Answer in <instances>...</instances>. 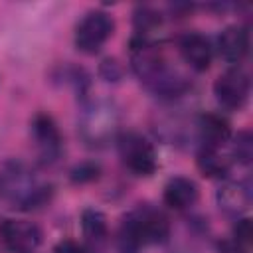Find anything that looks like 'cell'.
I'll return each instance as SVG.
<instances>
[{
	"mask_svg": "<svg viewBox=\"0 0 253 253\" xmlns=\"http://www.w3.org/2000/svg\"><path fill=\"white\" fill-rule=\"evenodd\" d=\"M180 53L192 69L206 71L211 63L213 49H211V43L206 36H202L198 32H190V34L180 38Z\"/></svg>",
	"mask_w": 253,
	"mask_h": 253,
	"instance_id": "6",
	"label": "cell"
},
{
	"mask_svg": "<svg viewBox=\"0 0 253 253\" xmlns=\"http://www.w3.org/2000/svg\"><path fill=\"white\" fill-rule=\"evenodd\" d=\"M113 18L103 10H93L79 22L75 32V45L85 53H97L113 36Z\"/></svg>",
	"mask_w": 253,
	"mask_h": 253,
	"instance_id": "2",
	"label": "cell"
},
{
	"mask_svg": "<svg viewBox=\"0 0 253 253\" xmlns=\"http://www.w3.org/2000/svg\"><path fill=\"white\" fill-rule=\"evenodd\" d=\"M53 253H85V251H83V247L79 243H75L71 239H63V241H59L55 245Z\"/></svg>",
	"mask_w": 253,
	"mask_h": 253,
	"instance_id": "19",
	"label": "cell"
},
{
	"mask_svg": "<svg viewBox=\"0 0 253 253\" xmlns=\"http://www.w3.org/2000/svg\"><path fill=\"white\" fill-rule=\"evenodd\" d=\"M198 128H200V136H202L204 148L219 150L231 136L229 123L221 115H213V113L202 115L200 123H198Z\"/></svg>",
	"mask_w": 253,
	"mask_h": 253,
	"instance_id": "8",
	"label": "cell"
},
{
	"mask_svg": "<svg viewBox=\"0 0 253 253\" xmlns=\"http://www.w3.org/2000/svg\"><path fill=\"white\" fill-rule=\"evenodd\" d=\"M233 154L243 164L251 162V158H253V138H251L249 132H239L237 134L235 144H233Z\"/></svg>",
	"mask_w": 253,
	"mask_h": 253,
	"instance_id": "16",
	"label": "cell"
},
{
	"mask_svg": "<svg viewBox=\"0 0 253 253\" xmlns=\"http://www.w3.org/2000/svg\"><path fill=\"white\" fill-rule=\"evenodd\" d=\"M217 253H247V249L241 247L239 243H235L233 239H229V241H221L219 243Z\"/></svg>",
	"mask_w": 253,
	"mask_h": 253,
	"instance_id": "20",
	"label": "cell"
},
{
	"mask_svg": "<svg viewBox=\"0 0 253 253\" xmlns=\"http://www.w3.org/2000/svg\"><path fill=\"white\" fill-rule=\"evenodd\" d=\"M97 174H99V166H95V164H83V166H79V168L73 170V176L71 178L75 182H85V180L97 178Z\"/></svg>",
	"mask_w": 253,
	"mask_h": 253,
	"instance_id": "18",
	"label": "cell"
},
{
	"mask_svg": "<svg viewBox=\"0 0 253 253\" xmlns=\"http://www.w3.org/2000/svg\"><path fill=\"white\" fill-rule=\"evenodd\" d=\"M0 239L12 253H34L42 243V231L26 219H0Z\"/></svg>",
	"mask_w": 253,
	"mask_h": 253,
	"instance_id": "3",
	"label": "cell"
},
{
	"mask_svg": "<svg viewBox=\"0 0 253 253\" xmlns=\"http://www.w3.org/2000/svg\"><path fill=\"white\" fill-rule=\"evenodd\" d=\"M34 134L40 140V144H43L47 148H57V144H59V130H57L55 123L47 115H38L36 117Z\"/></svg>",
	"mask_w": 253,
	"mask_h": 253,
	"instance_id": "14",
	"label": "cell"
},
{
	"mask_svg": "<svg viewBox=\"0 0 253 253\" xmlns=\"http://www.w3.org/2000/svg\"><path fill=\"white\" fill-rule=\"evenodd\" d=\"M198 168L206 176H210V178H221V176L227 174L229 162L223 156H219L217 150H213V148H202L198 152Z\"/></svg>",
	"mask_w": 253,
	"mask_h": 253,
	"instance_id": "12",
	"label": "cell"
},
{
	"mask_svg": "<svg viewBox=\"0 0 253 253\" xmlns=\"http://www.w3.org/2000/svg\"><path fill=\"white\" fill-rule=\"evenodd\" d=\"M158 24H160V16H158L156 12H152V10H148V8L136 10V14H134V26H136V30H138L140 36H144L146 32H150V30L156 28Z\"/></svg>",
	"mask_w": 253,
	"mask_h": 253,
	"instance_id": "15",
	"label": "cell"
},
{
	"mask_svg": "<svg viewBox=\"0 0 253 253\" xmlns=\"http://www.w3.org/2000/svg\"><path fill=\"white\" fill-rule=\"evenodd\" d=\"M119 154L125 166L136 176H150L158 166L152 144L136 132H126L119 138Z\"/></svg>",
	"mask_w": 253,
	"mask_h": 253,
	"instance_id": "1",
	"label": "cell"
},
{
	"mask_svg": "<svg viewBox=\"0 0 253 253\" xmlns=\"http://www.w3.org/2000/svg\"><path fill=\"white\" fill-rule=\"evenodd\" d=\"M217 202H219V208H223L225 211H229V213H241L251 204V192L247 190V186L237 184V182H231V184H225L217 192Z\"/></svg>",
	"mask_w": 253,
	"mask_h": 253,
	"instance_id": "10",
	"label": "cell"
},
{
	"mask_svg": "<svg viewBox=\"0 0 253 253\" xmlns=\"http://www.w3.org/2000/svg\"><path fill=\"white\" fill-rule=\"evenodd\" d=\"M219 55L229 63H239L249 49V34L241 26L225 28L217 38Z\"/></svg>",
	"mask_w": 253,
	"mask_h": 253,
	"instance_id": "7",
	"label": "cell"
},
{
	"mask_svg": "<svg viewBox=\"0 0 253 253\" xmlns=\"http://www.w3.org/2000/svg\"><path fill=\"white\" fill-rule=\"evenodd\" d=\"M81 231L89 241H101L107 235V217L99 210H85L81 213Z\"/></svg>",
	"mask_w": 253,
	"mask_h": 253,
	"instance_id": "13",
	"label": "cell"
},
{
	"mask_svg": "<svg viewBox=\"0 0 253 253\" xmlns=\"http://www.w3.org/2000/svg\"><path fill=\"white\" fill-rule=\"evenodd\" d=\"M132 217L136 221V227L142 235L144 245L148 243H164L170 235V223L168 219L152 210V208H138L136 211H132Z\"/></svg>",
	"mask_w": 253,
	"mask_h": 253,
	"instance_id": "5",
	"label": "cell"
},
{
	"mask_svg": "<svg viewBox=\"0 0 253 253\" xmlns=\"http://www.w3.org/2000/svg\"><path fill=\"white\" fill-rule=\"evenodd\" d=\"M213 95L225 109H241L249 97V77L241 69H227L213 83Z\"/></svg>",
	"mask_w": 253,
	"mask_h": 253,
	"instance_id": "4",
	"label": "cell"
},
{
	"mask_svg": "<svg viewBox=\"0 0 253 253\" xmlns=\"http://www.w3.org/2000/svg\"><path fill=\"white\" fill-rule=\"evenodd\" d=\"M164 202L174 210H188L198 202V186L194 180L176 176L164 186Z\"/></svg>",
	"mask_w": 253,
	"mask_h": 253,
	"instance_id": "9",
	"label": "cell"
},
{
	"mask_svg": "<svg viewBox=\"0 0 253 253\" xmlns=\"http://www.w3.org/2000/svg\"><path fill=\"white\" fill-rule=\"evenodd\" d=\"M117 247H119V253H140V249L144 247V241H142V235L136 227V221L132 217V213H128L121 227H119V233H117Z\"/></svg>",
	"mask_w": 253,
	"mask_h": 253,
	"instance_id": "11",
	"label": "cell"
},
{
	"mask_svg": "<svg viewBox=\"0 0 253 253\" xmlns=\"http://www.w3.org/2000/svg\"><path fill=\"white\" fill-rule=\"evenodd\" d=\"M251 237H253L251 219H239L237 225H235V229H233V241L247 249L249 243H251Z\"/></svg>",
	"mask_w": 253,
	"mask_h": 253,
	"instance_id": "17",
	"label": "cell"
}]
</instances>
